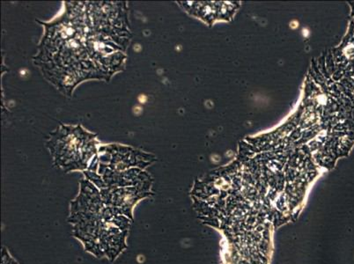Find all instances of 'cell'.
Returning a JSON list of instances; mask_svg holds the SVG:
<instances>
[{"label":"cell","mask_w":354,"mask_h":264,"mask_svg":"<svg viewBox=\"0 0 354 264\" xmlns=\"http://www.w3.org/2000/svg\"><path fill=\"white\" fill-rule=\"evenodd\" d=\"M156 160L154 154L138 148L118 143L102 144L88 170L94 172L106 169L114 171H125L131 169L145 170Z\"/></svg>","instance_id":"cell-4"},{"label":"cell","mask_w":354,"mask_h":264,"mask_svg":"<svg viewBox=\"0 0 354 264\" xmlns=\"http://www.w3.org/2000/svg\"><path fill=\"white\" fill-rule=\"evenodd\" d=\"M153 183L134 187L100 189L105 205L113 209L115 214L133 220V209L142 199L149 198Z\"/></svg>","instance_id":"cell-5"},{"label":"cell","mask_w":354,"mask_h":264,"mask_svg":"<svg viewBox=\"0 0 354 264\" xmlns=\"http://www.w3.org/2000/svg\"><path fill=\"white\" fill-rule=\"evenodd\" d=\"M97 173L104 181V189L140 186L153 182L149 173L140 169H131L125 171H114V170L106 169L100 170Z\"/></svg>","instance_id":"cell-6"},{"label":"cell","mask_w":354,"mask_h":264,"mask_svg":"<svg viewBox=\"0 0 354 264\" xmlns=\"http://www.w3.org/2000/svg\"><path fill=\"white\" fill-rule=\"evenodd\" d=\"M44 33L33 62L48 82L71 96L86 80L109 82L91 59L86 39L91 34L88 2H66L64 11L53 21H37Z\"/></svg>","instance_id":"cell-1"},{"label":"cell","mask_w":354,"mask_h":264,"mask_svg":"<svg viewBox=\"0 0 354 264\" xmlns=\"http://www.w3.org/2000/svg\"><path fill=\"white\" fill-rule=\"evenodd\" d=\"M93 33L114 41L127 51L131 33L127 2H88Z\"/></svg>","instance_id":"cell-3"},{"label":"cell","mask_w":354,"mask_h":264,"mask_svg":"<svg viewBox=\"0 0 354 264\" xmlns=\"http://www.w3.org/2000/svg\"><path fill=\"white\" fill-rule=\"evenodd\" d=\"M97 134L86 130L82 124H60L45 141L53 165L64 173L86 171L97 155Z\"/></svg>","instance_id":"cell-2"}]
</instances>
